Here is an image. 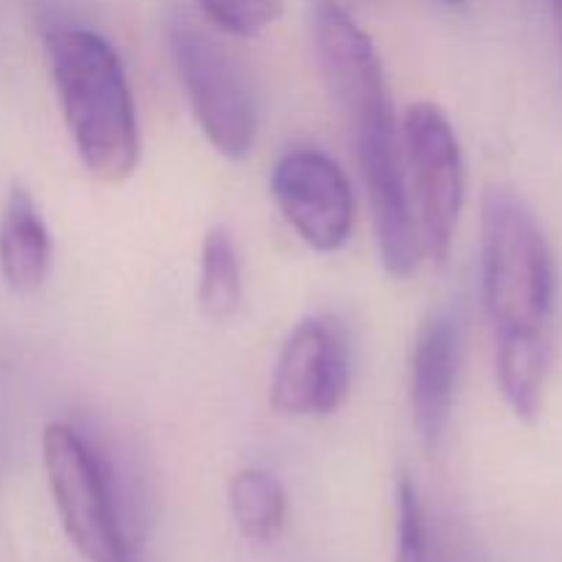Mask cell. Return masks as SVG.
Listing matches in <instances>:
<instances>
[{"label": "cell", "instance_id": "obj_9", "mask_svg": "<svg viewBox=\"0 0 562 562\" xmlns=\"http://www.w3.org/2000/svg\"><path fill=\"white\" fill-rule=\"evenodd\" d=\"M313 44L324 86L349 124L393 110L376 44L338 0L313 3Z\"/></svg>", "mask_w": 562, "mask_h": 562}, {"label": "cell", "instance_id": "obj_16", "mask_svg": "<svg viewBox=\"0 0 562 562\" xmlns=\"http://www.w3.org/2000/svg\"><path fill=\"white\" fill-rule=\"evenodd\" d=\"M552 5H554V25H558L560 55H562V0H552Z\"/></svg>", "mask_w": 562, "mask_h": 562}, {"label": "cell", "instance_id": "obj_14", "mask_svg": "<svg viewBox=\"0 0 562 562\" xmlns=\"http://www.w3.org/2000/svg\"><path fill=\"white\" fill-rule=\"evenodd\" d=\"M395 562H459V543L431 519L412 477L398 481Z\"/></svg>", "mask_w": 562, "mask_h": 562}, {"label": "cell", "instance_id": "obj_1", "mask_svg": "<svg viewBox=\"0 0 562 562\" xmlns=\"http://www.w3.org/2000/svg\"><path fill=\"white\" fill-rule=\"evenodd\" d=\"M481 278L497 362L552 360L554 252L536 212L505 187H492L483 198Z\"/></svg>", "mask_w": 562, "mask_h": 562}, {"label": "cell", "instance_id": "obj_2", "mask_svg": "<svg viewBox=\"0 0 562 562\" xmlns=\"http://www.w3.org/2000/svg\"><path fill=\"white\" fill-rule=\"evenodd\" d=\"M47 58L77 157L102 184H121L140 162V126L121 55L91 27H55Z\"/></svg>", "mask_w": 562, "mask_h": 562}, {"label": "cell", "instance_id": "obj_17", "mask_svg": "<svg viewBox=\"0 0 562 562\" xmlns=\"http://www.w3.org/2000/svg\"><path fill=\"white\" fill-rule=\"evenodd\" d=\"M445 3H448V5H461V3H464V0H445Z\"/></svg>", "mask_w": 562, "mask_h": 562}, {"label": "cell", "instance_id": "obj_6", "mask_svg": "<svg viewBox=\"0 0 562 562\" xmlns=\"http://www.w3.org/2000/svg\"><path fill=\"white\" fill-rule=\"evenodd\" d=\"M351 132H355L362 184L371 201L379 256L387 274L409 278L417 272L423 245L417 234V220L412 214L404 151H401L393 110L357 121L351 124Z\"/></svg>", "mask_w": 562, "mask_h": 562}, {"label": "cell", "instance_id": "obj_10", "mask_svg": "<svg viewBox=\"0 0 562 562\" xmlns=\"http://www.w3.org/2000/svg\"><path fill=\"white\" fill-rule=\"evenodd\" d=\"M461 335L448 313H437L420 329L409 360V409L423 448L437 450L453 415L459 382Z\"/></svg>", "mask_w": 562, "mask_h": 562}, {"label": "cell", "instance_id": "obj_3", "mask_svg": "<svg viewBox=\"0 0 562 562\" xmlns=\"http://www.w3.org/2000/svg\"><path fill=\"white\" fill-rule=\"evenodd\" d=\"M42 459L60 525L88 562H135L140 527L119 472L66 420L44 426Z\"/></svg>", "mask_w": 562, "mask_h": 562}, {"label": "cell", "instance_id": "obj_15", "mask_svg": "<svg viewBox=\"0 0 562 562\" xmlns=\"http://www.w3.org/2000/svg\"><path fill=\"white\" fill-rule=\"evenodd\" d=\"M201 5L220 31L241 38L263 33L283 11L280 0H201Z\"/></svg>", "mask_w": 562, "mask_h": 562}, {"label": "cell", "instance_id": "obj_18", "mask_svg": "<svg viewBox=\"0 0 562 562\" xmlns=\"http://www.w3.org/2000/svg\"><path fill=\"white\" fill-rule=\"evenodd\" d=\"M135 562H137V560H135Z\"/></svg>", "mask_w": 562, "mask_h": 562}, {"label": "cell", "instance_id": "obj_8", "mask_svg": "<svg viewBox=\"0 0 562 562\" xmlns=\"http://www.w3.org/2000/svg\"><path fill=\"white\" fill-rule=\"evenodd\" d=\"M349 344L338 318L307 316L291 329L272 371L269 401L289 417L333 415L349 393Z\"/></svg>", "mask_w": 562, "mask_h": 562}, {"label": "cell", "instance_id": "obj_11", "mask_svg": "<svg viewBox=\"0 0 562 562\" xmlns=\"http://www.w3.org/2000/svg\"><path fill=\"white\" fill-rule=\"evenodd\" d=\"M53 269V236L25 187H11L0 214V278L11 294L31 296Z\"/></svg>", "mask_w": 562, "mask_h": 562}, {"label": "cell", "instance_id": "obj_7", "mask_svg": "<svg viewBox=\"0 0 562 562\" xmlns=\"http://www.w3.org/2000/svg\"><path fill=\"white\" fill-rule=\"evenodd\" d=\"M272 198L291 231L324 256L338 252L355 231L357 203L349 176L318 148H291L274 162Z\"/></svg>", "mask_w": 562, "mask_h": 562}, {"label": "cell", "instance_id": "obj_4", "mask_svg": "<svg viewBox=\"0 0 562 562\" xmlns=\"http://www.w3.org/2000/svg\"><path fill=\"white\" fill-rule=\"evenodd\" d=\"M401 143L412 176L423 252L442 267L453 250L467 192V165L459 135L439 104L415 102L404 115Z\"/></svg>", "mask_w": 562, "mask_h": 562}, {"label": "cell", "instance_id": "obj_12", "mask_svg": "<svg viewBox=\"0 0 562 562\" xmlns=\"http://www.w3.org/2000/svg\"><path fill=\"white\" fill-rule=\"evenodd\" d=\"M231 514L241 536L267 543L283 532L289 516V497L278 477L261 467H247L231 477Z\"/></svg>", "mask_w": 562, "mask_h": 562}, {"label": "cell", "instance_id": "obj_5", "mask_svg": "<svg viewBox=\"0 0 562 562\" xmlns=\"http://www.w3.org/2000/svg\"><path fill=\"white\" fill-rule=\"evenodd\" d=\"M170 53L198 126L223 157H250L258 135L256 99L239 66L184 16L170 22Z\"/></svg>", "mask_w": 562, "mask_h": 562}, {"label": "cell", "instance_id": "obj_13", "mask_svg": "<svg viewBox=\"0 0 562 562\" xmlns=\"http://www.w3.org/2000/svg\"><path fill=\"white\" fill-rule=\"evenodd\" d=\"M198 305L214 324H225L241 307V261L228 228L214 225L206 231L201 247L198 274Z\"/></svg>", "mask_w": 562, "mask_h": 562}]
</instances>
